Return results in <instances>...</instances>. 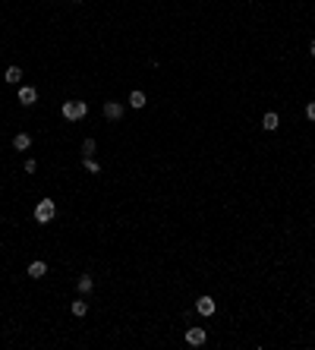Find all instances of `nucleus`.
<instances>
[{"label": "nucleus", "instance_id": "f257e3e1", "mask_svg": "<svg viewBox=\"0 0 315 350\" xmlns=\"http://www.w3.org/2000/svg\"><path fill=\"white\" fill-rule=\"evenodd\" d=\"M54 214H57V202L54 199H41L35 205V221L38 224H48V221H54Z\"/></svg>", "mask_w": 315, "mask_h": 350}, {"label": "nucleus", "instance_id": "f03ea898", "mask_svg": "<svg viewBox=\"0 0 315 350\" xmlns=\"http://www.w3.org/2000/svg\"><path fill=\"white\" fill-rule=\"evenodd\" d=\"M89 114V104L85 101H63V117L66 120H82Z\"/></svg>", "mask_w": 315, "mask_h": 350}, {"label": "nucleus", "instance_id": "7ed1b4c3", "mask_svg": "<svg viewBox=\"0 0 315 350\" xmlns=\"http://www.w3.org/2000/svg\"><path fill=\"white\" fill-rule=\"evenodd\" d=\"M208 341V331L205 328H186V344L189 347H202Z\"/></svg>", "mask_w": 315, "mask_h": 350}, {"label": "nucleus", "instance_id": "20e7f679", "mask_svg": "<svg viewBox=\"0 0 315 350\" xmlns=\"http://www.w3.org/2000/svg\"><path fill=\"white\" fill-rule=\"evenodd\" d=\"M214 309H218V303H214L211 297H199L196 300V312L199 315H214Z\"/></svg>", "mask_w": 315, "mask_h": 350}, {"label": "nucleus", "instance_id": "39448f33", "mask_svg": "<svg viewBox=\"0 0 315 350\" xmlns=\"http://www.w3.org/2000/svg\"><path fill=\"white\" fill-rule=\"evenodd\" d=\"M104 117L107 120H120L123 117V104H120V101H104Z\"/></svg>", "mask_w": 315, "mask_h": 350}, {"label": "nucleus", "instance_id": "423d86ee", "mask_svg": "<svg viewBox=\"0 0 315 350\" xmlns=\"http://www.w3.org/2000/svg\"><path fill=\"white\" fill-rule=\"evenodd\" d=\"M38 101V92L32 89V85H22V89H19V104H25V107H32Z\"/></svg>", "mask_w": 315, "mask_h": 350}, {"label": "nucleus", "instance_id": "0eeeda50", "mask_svg": "<svg viewBox=\"0 0 315 350\" xmlns=\"http://www.w3.org/2000/svg\"><path fill=\"white\" fill-rule=\"evenodd\" d=\"M278 126H280V117H278V114H274V111H268L265 117H262V130L274 133V130H278Z\"/></svg>", "mask_w": 315, "mask_h": 350}, {"label": "nucleus", "instance_id": "6e6552de", "mask_svg": "<svg viewBox=\"0 0 315 350\" xmlns=\"http://www.w3.org/2000/svg\"><path fill=\"white\" fill-rule=\"evenodd\" d=\"M3 79H6V85H19L22 82V70H19V66H6Z\"/></svg>", "mask_w": 315, "mask_h": 350}, {"label": "nucleus", "instance_id": "1a4fd4ad", "mask_svg": "<svg viewBox=\"0 0 315 350\" xmlns=\"http://www.w3.org/2000/svg\"><path fill=\"white\" fill-rule=\"evenodd\" d=\"M76 287H79V293L85 297V293H92V287H95V278H92V274H82V278L76 281Z\"/></svg>", "mask_w": 315, "mask_h": 350}, {"label": "nucleus", "instance_id": "9d476101", "mask_svg": "<svg viewBox=\"0 0 315 350\" xmlns=\"http://www.w3.org/2000/svg\"><path fill=\"white\" fill-rule=\"evenodd\" d=\"M29 145H32V136H29V133H19V136L13 139V149H16V152H25Z\"/></svg>", "mask_w": 315, "mask_h": 350}, {"label": "nucleus", "instance_id": "9b49d317", "mask_svg": "<svg viewBox=\"0 0 315 350\" xmlns=\"http://www.w3.org/2000/svg\"><path fill=\"white\" fill-rule=\"evenodd\" d=\"M130 104L136 107V111H142V107L148 104V98H145V92H139V89H136V92H132V95H130Z\"/></svg>", "mask_w": 315, "mask_h": 350}, {"label": "nucleus", "instance_id": "f8f14e48", "mask_svg": "<svg viewBox=\"0 0 315 350\" xmlns=\"http://www.w3.org/2000/svg\"><path fill=\"white\" fill-rule=\"evenodd\" d=\"M44 274H48V265H44V262H32L29 265V278H44Z\"/></svg>", "mask_w": 315, "mask_h": 350}, {"label": "nucleus", "instance_id": "ddd939ff", "mask_svg": "<svg viewBox=\"0 0 315 350\" xmlns=\"http://www.w3.org/2000/svg\"><path fill=\"white\" fill-rule=\"evenodd\" d=\"M70 309H73V315H79V319H82V315H85V312H89V303H85L82 297H79V300H76V303H73V306H70Z\"/></svg>", "mask_w": 315, "mask_h": 350}, {"label": "nucleus", "instance_id": "4468645a", "mask_svg": "<svg viewBox=\"0 0 315 350\" xmlns=\"http://www.w3.org/2000/svg\"><path fill=\"white\" fill-rule=\"evenodd\" d=\"M82 167L89 174H101V164H98V161H92V158H82Z\"/></svg>", "mask_w": 315, "mask_h": 350}, {"label": "nucleus", "instance_id": "2eb2a0df", "mask_svg": "<svg viewBox=\"0 0 315 350\" xmlns=\"http://www.w3.org/2000/svg\"><path fill=\"white\" fill-rule=\"evenodd\" d=\"M95 155V139H85L82 142V158H92Z\"/></svg>", "mask_w": 315, "mask_h": 350}, {"label": "nucleus", "instance_id": "dca6fc26", "mask_svg": "<svg viewBox=\"0 0 315 350\" xmlns=\"http://www.w3.org/2000/svg\"><path fill=\"white\" fill-rule=\"evenodd\" d=\"M25 171L35 174V171H38V161H35V158H29V161H25Z\"/></svg>", "mask_w": 315, "mask_h": 350}, {"label": "nucleus", "instance_id": "f3484780", "mask_svg": "<svg viewBox=\"0 0 315 350\" xmlns=\"http://www.w3.org/2000/svg\"><path fill=\"white\" fill-rule=\"evenodd\" d=\"M306 117L315 120V101H309V104H306Z\"/></svg>", "mask_w": 315, "mask_h": 350}, {"label": "nucleus", "instance_id": "a211bd4d", "mask_svg": "<svg viewBox=\"0 0 315 350\" xmlns=\"http://www.w3.org/2000/svg\"><path fill=\"white\" fill-rule=\"evenodd\" d=\"M309 54H312V60H315V41H309Z\"/></svg>", "mask_w": 315, "mask_h": 350}, {"label": "nucleus", "instance_id": "6ab92c4d", "mask_svg": "<svg viewBox=\"0 0 315 350\" xmlns=\"http://www.w3.org/2000/svg\"><path fill=\"white\" fill-rule=\"evenodd\" d=\"M76 3H79V0H76Z\"/></svg>", "mask_w": 315, "mask_h": 350}]
</instances>
